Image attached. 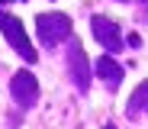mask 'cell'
Returning a JSON list of instances; mask_svg holds the SVG:
<instances>
[{
	"instance_id": "7",
	"label": "cell",
	"mask_w": 148,
	"mask_h": 129,
	"mask_svg": "<svg viewBox=\"0 0 148 129\" xmlns=\"http://www.w3.org/2000/svg\"><path fill=\"white\" fill-rule=\"evenodd\" d=\"M106 129H113V126H106Z\"/></svg>"
},
{
	"instance_id": "4",
	"label": "cell",
	"mask_w": 148,
	"mask_h": 129,
	"mask_svg": "<svg viewBox=\"0 0 148 129\" xmlns=\"http://www.w3.org/2000/svg\"><path fill=\"white\" fill-rule=\"evenodd\" d=\"M93 32L100 36V42H103L110 52H116V48L122 45V42H119V29H116L110 19H100V16H97V19H93Z\"/></svg>"
},
{
	"instance_id": "2",
	"label": "cell",
	"mask_w": 148,
	"mask_h": 129,
	"mask_svg": "<svg viewBox=\"0 0 148 129\" xmlns=\"http://www.w3.org/2000/svg\"><path fill=\"white\" fill-rule=\"evenodd\" d=\"M0 26H3V32L10 36L13 48H16V52H23V55H26V58L32 61L36 55H32V48H29V42H26V32H23V26H19L13 16H7V13H0Z\"/></svg>"
},
{
	"instance_id": "5",
	"label": "cell",
	"mask_w": 148,
	"mask_h": 129,
	"mask_svg": "<svg viewBox=\"0 0 148 129\" xmlns=\"http://www.w3.org/2000/svg\"><path fill=\"white\" fill-rule=\"evenodd\" d=\"M97 74L106 77V84H110V87H116V81L122 77V68H119L113 58H100V61H97Z\"/></svg>"
},
{
	"instance_id": "1",
	"label": "cell",
	"mask_w": 148,
	"mask_h": 129,
	"mask_svg": "<svg viewBox=\"0 0 148 129\" xmlns=\"http://www.w3.org/2000/svg\"><path fill=\"white\" fill-rule=\"evenodd\" d=\"M68 29H71V23L68 16L61 13H48V16H39V32L48 45H55L58 39H68Z\"/></svg>"
},
{
	"instance_id": "3",
	"label": "cell",
	"mask_w": 148,
	"mask_h": 129,
	"mask_svg": "<svg viewBox=\"0 0 148 129\" xmlns=\"http://www.w3.org/2000/svg\"><path fill=\"white\" fill-rule=\"evenodd\" d=\"M13 97L23 103V107H32L36 103V77L29 74V71H19L16 77H13Z\"/></svg>"
},
{
	"instance_id": "6",
	"label": "cell",
	"mask_w": 148,
	"mask_h": 129,
	"mask_svg": "<svg viewBox=\"0 0 148 129\" xmlns=\"http://www.w3.org/2000/svg\"><path fill=\"white\" fill-rule=\"evenodd\" d=\"M142 103H145V107H148V81H145V84L138 87V94H135V100H132V110H138Z\"/></svg>"
}]
</instances>
